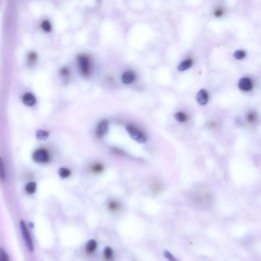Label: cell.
Here are the masks:
<instances>
[{"label": "cell", "mask_w": 261, "mask_h": 261, "mask_svg": "<svg viewBox=\"0 0 261 261\" xmlns=\"http://www.w3.org/2000/svg\"><path fill=\"white\" fill-rule=\"evenodd\" d=\"M164 255L165 257H166V258L168 260L172 261H176L175 258L173 257V256L171 254V253L169 251L165 250L164 251Z\"/></svg>", "instance_id": "cell-25"}, {"label": "cell", "mask_w": 261, "mask_h": 261, "mask_svg": "<svg viewBox=\"0 0 261 261\" xmlns=\"http://www.w3.org/2000/svg\"><path fill=\"white\" fill-rule=\"evenodd\" d=\"M77 63L81 74L85 77L89 75L91 64L89 56L85 54L79 55L77 57Z\"/></svg>", "instance_id": "cell-1"}, {"label": "cell", "mask_w": 261, "mask_h": 261, "mask_svg": "<svg viewBox=\"0 0 261 261\" xmlns=\"http://www.w3.org/2000/svg\"><path fill=\"white\" fill-rule=\"evenodd\" d=\"M0 260L1 261H9L10 260L7 253L2 248L1 249L0 251Z\"/></svg>", "instance_id": "cell-23"}, {"label": "cell", "mask_w": 261, "mask_h": 261, "mask_svg": "<svg viewBox=\"0 0 261 261\" xmlns=\"http://www.w3.org/2000/svg\"><path fill=\"white\" fill-rule=\"evenodd\" d=\"M248 119H249V122H252L254 121V119H255V116H254V114L253 113L249 114V116H248Z\"/></svg>", "instance_id": "cell-28"}, {"label": "cell", "mask_w": 261, "mask_h": 261, "mask_svg": "<svg viewBox=\"0 0 261 261\" xmlns=\"http://www.w3.org/2000/svg\"><path fill=\"white\" fill-rule=\"evenodd\" d=\"M196 99L200 105H205L207 104L209 99V95L207 91L205 89L201 90L197 94Z\"/></svg>", "instance_id": "cell-7"}, {"label": "cell", "mask_w": 261, "mask_h": 261, "mask_svg": "<svg viewBox=\"0 0 261 261\" xmlns=\"http://www.w3.org/2000/svg\"><path fill=\"white\" fill-rule=\"evenodd\" d=\"M61 73L62 75L63 76H67L69 75V70L67 68H63L61 70Z\"/></svg>", "instance_id": "cell-27"}, {"label": "cell", "mask_w": 261, "mask_h": 261, "mask_svg": "<svg viewBox=\"0 0 261 261\" xmlns=\"http://www.w3.org/2000/svg\"><path fill=\"white\" fill-rule=\"evenodd\" d=\"M26 191L29 194H33L36 190V184L35 182L31 181L28 183L25 187Z\"/></svg>", "instance_id": "cell-14"}, {"label": "cell", "mask_w": 261, "mask_h": 261, "mask_svg": "<svg viewBox=\"0 0 261 261\" xmlns=\"http://www.w3.org/2000/svg\"><path fill=\"white\" fill-rule=\"evenodd\" d=\"M108 129V122L107 120H103L99 122L96 128V133L98 136L102 137L105 135Z\"/></svg>", "instance_id": "cell-6"}, {"label": "cell", "mask_w": 261, "mask_h": 261, "mask_svg": "<svg viewBox=\"0 0 261 261\" xmlns=\"http://www.w3.org/2000/svg\"><path fill=\"white\" fill-rule=\"evenodd\" d=\"M238 86L241 90L243 91H249L252 89L253 83L250 79L244 77L240 79Z\"/></svg>", "instance_id": "cell-5"}, {"label": "cell", "mask_w": 261, "mask_h": 261, "mask_svg": "<svg viewBox=\"0 0 261 261\" xmlns=\"http://www.w3.org/2000/svg\"><path fill=\"white\" fill-rule=\"evenodd\" d=\"M126 130L132 138L140 143H143L147 141V137L143 132L135 127L128 124L126 127Z\"/></svg>", "instance_id": "cell-2"}, {"label": "cell", "mask_w": 261, "mask_h": 261, "mask_svg": "<svg viewBox=\"0 0 261 261\" xmlns=\"http://www.w3.org/2000/svg\"><path fill=\"white\" fill-rule=\"evenodd\" d=\"M175 118H176V120L178 121L180 123H183V122H185L187 120V116L186 114L183 112H177L176 113L175 115Z\"/></svg>", "instance_id": "cell-19"}, {"label": "cell", "mask_w": 261, "mask_h": 261, "mask_svg": "<svg viewBox=\"0 0 261 261\" xmlns=\"http://www.w3.org/2000/svg\"><path fill=\"white\" fill-rule=\"evenodd\" d=\"M29 225H30V227H31V228H33V225H34L33 224V223H31H31H30Z\"/></svg>", "instance_id": "cell-30"}, {"label": "cell", "mask_w": 261, "mask_h": 261, "mask_svg": "<svg viewBox=\"0 0 261 261\" xmlns=\"http://www.w3.org/2000/svg\"><path fill=\"white\" fill-rule=\"evenodd\" d=\"M49 136V133L48 132L43 130L38 131L36 133V137L37 139L41 140L46 139Z\"/></svg>", "instance_id": "cell-18"}, {"label": "cell", "mask_w": 261, "mask_h": 261, "mask_svg": "<svg viewBox=\"0 0 261 261\" xmlns=\"http://www.w3.org/2000/svg\"><path fill=\"white\" fill-rule=\"evenodd\" d=\"M0 175H1V179L2 181L5 180V172L4 166L3 164L2 159L1 158L0 160Z\"/></svg>", "instance_id": "cell-24"}, {"label": "cell", "mask_w": 261, "mask_h": 261, "mask_svg": "<svg viewBox=\"0 0 261 261\" xmlns=\"http://www.w3.org/2000/svg\"><path fill=\"white\" fill-rule=\"evenodd\" d=\"M22 101L26 105L28 106H33L36 103V99L35 96L30 92L24 94L22 97Z\"/></svg>", "instance_id": "cell-8"}, {"label": "cell", "mask_w": 261, "mask_h": 261, "mask_svg": "<svg viewBox=\"0 0 261 261\" xmlns=\"http://www.w3.org/2000/svg\"><path fill=\"white\" fill-rule=\"evenodd\" d=\"M162 186L161 183L158 181H153L151 185V190L153 192L158 193L162 190Z\"/></svg>", "instance_id": "cell-13"}, {"label": "cell", "mask_w": 261, "mask_h": 261, "mask_svg": "<svg viewBox=\"0 0 261 261\" xmlns=\"http://www.w3.org/2000/svg\"><path fill=\"white\" fill-rule=\"evenodd\" d=\"M96 247H97V243L95 241V240L91 239L89 240L87 243L86 247L87 252L88 254H92L95 251Z\"/></svg>", "instance_id": "cell-11"}, {"label": "cell", "mask_w": 261, "mask_h": 261, "mask_svg": "<svg viewBox=\"0 0 261 261\" xmlns=\"http://www.w3.org/2000/svg\"><path fill=\"white\" fill-rule=\"evenodd\" d=\"M33 159L38 163H46L50 160L49 152L45 149H38L33 154Z\"/></svg>", "instance_id": "cell-4"}, {"label": "cell", "mask_w": 261, "mask_h": 261, "mask_svg": "<svg viewBox=\"0 0 261 261\" xmlns=\"http://www.w3.org/2000/svg\"><path fill=\"white\" fill-rule=\"evenodd\" d=\"M92 169L93 172H94L95 173H101L103 171L104 166L101 164L96 163L93 165Z\"/></svg>", "instance_id": "cell-22"}, {"label": "cell", "mask_w": 261, "mask_h": 261, "mask_svg": "<svg viewBox=\"0 0 261 261\" xmlns=\"http://www.w3.org/2000/svg\"><path fill=\"white\" fill-rule=\"evenodd\" d=\"M20 225L23 239L25 242L27 246L28 250L32 253L33 252L34 249L33 243L32 241L31 235L30 234L27 228V225L26 224V222L22 220L20 221Z\"/></svg>", "instance_id": "cell-3"}, {"label": "cell", "mask_w": 261, "mask_h": 261, "mask_svg": "<svg viewBox=\"0 0 261 261\" xmlns=\"http://www.w3.org/2000/svg\"><path fill=\"white\" fill-rule=\"evenodd\" d=\"M222 14H223V11H222V10H221V9L217 10L215 12V16L217 17H221V16H222Z\"/></svg>", "instance_id": "cell-29"}, {"label": "cell", "mask_w": 261, "mask_h": 261, "mask_svg": "<svg viewBox=\"0 0 261 261\" xmlns=\"http://www.w3.org/2000/svg\"><path fill=\"white\" fill-rule=\"evenodd\" d=\"M37 60V55L36 53L31 52L28 54L27 60H28L29 64H31V65L34 64L36 62Z\"/></svg>", "instance_id": "cell-17"}, {"label": "cell", "mask_w": 261, "mask_h": 261, "mask_svg": "<svg viewBox=\"0 0 261 261\" xmlns=\"http://www.w3.org/2000/svg\"><path fill=\"white\" fill-rule=\"evenodd\" d=\"M112 152H114V154H117V155H122L124 154V152L119 148H112Z\"/></svg>", "instance_id": "cell-26"}, {"label": "cell", "mask_w": 261, "mask_h": 261, "mask_svg": "<svg viewBox=\"0 0 261 261\" xmlns=\"http://www.w3.org/2000/svg\"><path fill=\"white\" fill-rule=\"evenodd\" d=\"M135 78V75L132 71H127L122 76V81L124 84H128L133 82Z\"/></svg>", "instance_id": "cell-9"}, {"label": "cell", "mask_w": 261, "mask_h": 261, "mask_svg": "<svg viewBox=\"0 0 261 261\" xmlns=\"http://www.w3.org/2000/svg\"><path fill=\"white\" fill-rule=\"evenodd\" d=\"M58 174L60 177L63 179L68 177L71 175V172L66 168L62 167L58 170Z\"/></svg>", "instance_id": "cell-15"}, {"label": "cell", "mask_w": 261, "mask_h": 261, "mask_svg": "<svg viewBox=\"0 0 261 261\" xmlns=\"http://www.w3.org/2000/svg\"><path fill=\"white\" fill-rule=\"evenodd\" d=\"M104 255L107 260H111L113 257V250L112 249L108 246L105 247L104 250Z\"/></svg>", "instance_id": "cell-16"}, {"label": "cell", "mask_w": 261, "mask_h": 261, "mask_svg": "<svg viewBox=\"0 0 261 261\" xmlns=\"http://www.w3.org/2000/svg\"><path fill=\"white\" fill-rule=\"evenodd\" d=\"M120 205L118 201H112L108 204V208L111 212H117L120 209Z\"/></svg>", "instance_id": "cell-12"}, {"label": "cell", "mask_w": 261, "mask_h": 261, "mask_svg": "<svg viewBox=\"0 0 261 261\" xmlns=\"http://www.w3.org/2000/svg\"><path fill=\"white\" fill-rule=\"evenodd\" d=\"M41 28L46 32H50L52 30V26L50 22L47 20H45L41 24Z\"/></svg>", "instance_id": "cell-20"}, {"label": "cell", "mask_w": 261, "mask_h": 261, "mask_svg": "<svg viewBox=\"0 0 261 261\" xmlns=\"http://www.w3.org/2000/svg\"><path fill=\"white\" fill-rule=\"evenodd\" d=\"M193 64L192 60L191 59H187V60H185L184 61L182 62L180 64L177 69L179 71H185L186 70H188L190 69V67H191Z\"/></svg>", "instance_id": "cell-10"}, {"label": "cell", "mask_w": 261, "mask_h": 261, "mask_svg": "<svg viewBox=\"0 0 261 261\" xmlns=\"http://www.w3.org/2000/svg\"><path fill=\"white\" fill-rule=\"evenodd\" d=\"M246 53L243 50H238L234 52V58L238 60H241L245 57Z\"/></svg>", "instance_id": "cell-21"}]
</instances>
